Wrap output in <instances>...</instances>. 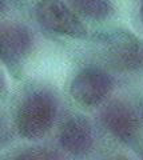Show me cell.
Returning a JSON list of instances; mask_svg holds the SVG:
<instances>
[{"mask_svg":"<svg viewBox=\"0 0 143 160\" xmlns=\"http://www.w3.org/2000/svg\"><path fill=\"white\" fill-rule=\"evenodd\" d=\"M107 129L122 142H131L136 136L139 123L135 112L122 102H112L103 111Z\"/></svg>","mask_w":143,"mask_h":160,"instance_id":"cell-6","label":"cell"},{"mask_svg":"<svg viewBox=\"0 0 143 160\" xmlns=\"http://www.w3.org/2000/svg\"><path fill=\"white\" fill-rule=\"evenodd\" d=\"M36 19L44 28L71 38H84L86 28L62 0H40L35 8Z\"/></svg>","mask_w":143,"mask_h":160,"instance_id":"cell-2","label":"cell"},{"mask_svg":"<svg viewBox=\"0 0 143 160\" xmlns=\"http://www.w3.org/2000/svg\"><path fill=\"white\" fill-rule=\"evenodd\" d=\"M4 86H6V82H4V78H3L2 72H0V92L4 89Z\"/></svg>","mask_w":143,"mask_h":160,"instance_id":"cell-11","label":"cell"},{"mask_svg":"<svg viewBox=\"0 0 143 160\" xmlns=\"http://www.w3.org/2000/svg\"><path fill=\"white\" fill-rule=\"evenodd\" d=\"M32 48V35L22 24L0 23V60L18 64Z\"/></svg>","mask_w":143,"mask_h":160,"instance_id":"cell-4","label":"cell"},{"mask_svg":"<svg viewBox=\"0 0 143 160\" xmlns=\"http://www.w3.org/2000/svg\"><path fill=\"white\" fill-rule=\"evenodd\" d=\"M56 116V103L50 93L38 91L26 98L16 116V128L23 138L36 140L46 135Z\"/></svg>","mask_w":143,"mask_h":160,"instance_id":"cell-1","label":"cell"},{"mask_svg":"<svg viewBox=\"0 0 143 160\" xmlns=\"http://www.w3.org/2000/svg\"><path fill=\"white\" fill-rule=\"evenodd\" d=\"M92 142L91 126L82 116L70 119L60 131V146L70 153L83 155L88 152L92 147Z\"/></svg>","mask_w":143,"mask_h":160,"instance_id":"cell-7","label":"cell"},{"mask_svg":"<svg viewBox=\"0 0 143 160\" xmlns=\"http://www.w3.org/2000/svg\"><path fill=\"white\" fill-rule=\"evenodd\" d=\"M9 138H11V132H9L8 124L6 119L3 118V115H0V148L8 143Z\"/></svg>","mask_w":143,"mask_h":160,"instance_id":"cell-10","label":"cell"},{"mask_svg":"<svg viewBox=\"0 0 143 160\" xmlns=\"http://www.w3.org/2000/svg\"><path fill=\"white\" fill-rule=\"evenodd\" d=\"M74 6L87 18L102 20L114 12L110 0H74Z\"/></svg>","mask_w":143,"mask_h":160,"instance_id":"cell-8","label":"cell"},{"mask_svg":"<svg viewBox=\"0 0 143 160\" xmlns=\"http://www.w3.org/2000/svg\"><path fill=\"white\" fill-rule=\"evenodd\" d=\"M4 7H6V6H4L3 0H0V12H2V11H3V9H4Z\"/></svg>","mask_w":143,"mask_h":160,"instance_id":"cell-12","label":"cell"},{"mask_svg":"<svg viewBox=\"0 0 143 160\" xmlns=\"http://www.w3.org/2000/svg\"><path fill=\"white\" fill-rule=\"evenodd\" d=\"M107 52L118 69L134 71L143 68V40L126 33H116L107 40Z\"/></svg>","mask_w":143,"mask_h":160,"instance_id":"cell-5","label":"cell"},{"mask_svg":"<svg viewBox=\"0 0 143 160\" xmlns=\"http://www.w3.org/2000/svg\"><path fill=\"white\" fill-rule=\"evenodd\" d=\"M112 79L98 68H87L79 72L71 83V95L83 106L102 103L112 89Z\"/></svg>","mask_w":143,"mask_h":160,"instance_id":"cell-3","label":"cell"},{"mask_svg":"<svg viewBox=\"0 0 143 160\" xmlns=\"http://www.w3.org/2000/svg\"><path fill=\"white\" fill-rule=\"evenodd\" d=\"M140 19H142V23H143V6L140 8Z\"/></svg>","mask_w":143,"mask_h":160,"instance_id":"cell-13","label":"cell"},{"mask_svg":"<svg viewBox=\"0 0 143 160\" xmlns=\"http://www.w3.org/2000/svg\"><path fill=\"white\" fill-rule=\"evenodd\" d=\"M16 158H20V159H56V158H60V155L56 152H52L50 149L33 148L27 152L16 155Z\"/></svg>","mask_w":143,"mask_h":160,"instance_id":"cell-9","label":"cell"}]
</instances>
